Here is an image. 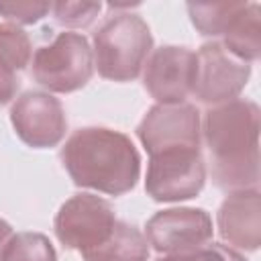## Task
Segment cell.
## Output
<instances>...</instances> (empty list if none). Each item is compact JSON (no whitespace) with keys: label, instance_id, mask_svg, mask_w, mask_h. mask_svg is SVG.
I'll list each match as a JSON object with an SVG mask.
<instances>
[{"label":"cell","instance_id":"1","mask_svg":"<svg viewBox=\"0 0 261 261\" xmlns=\"http://www.w3.org/2000/svg\"><path fill=\"white\" fill-rule=\"evenodd\" d=\"M261 110L253 100L237 98L212 106L202 120L210 173L220 190H249L259 184Z\"/></svg>","mask_w":261,"mask_h":261},{"label":"cell","instance_id":"2","mask_svg":"<svg viewBox=\"0 0 261 261\" xmlns=\"http://www.w3.org/2000/svg\"><path fill=\"white\" fill-rule=\"evenodd\" d=\"M61 163L77 188L108 196L130 192L141 175V155L135 143L108 126L77 128L61 147Z\"/></svg>","mask_w":261,"mask_h":261},{"label":"cell","instance_id":"3","mask_svg":"<svg viewBox=\"0 0 261 261\" xmlns=\"http://www.w3.org/2000/svg\"><path fill=\"white\" fill-rule=\"evenodd\" d=\"M153 51L149 24L135 12H118L94 35V67L112 82H133Z\"/></svg>","mask_w":261,"mask_h":261},{"label":"cell","instance_id":"4","mask_svg":"<svg viewBox=\"0 0 261 261\" xmlns=\"http://www.w3.org/2000/svg\"><path fill=\"white\" fill-rule=\"evenodd\" d=\"M94 73V55L88 39L80 33H59L49 45L33 55V77L55 94L82 90Z\"/></svg>","mask_w":261,"mask_h":261},{"label":"cell","instance_id":"5","mask_svg":"<svg viewBox=\"0 0 261 261\" xmlns=\"http://www.w3.org/2000/svg\"><path fill=\"white\" fill-rule=\"evenodd\" d=\"M251 77V63L232 55L220 41L204 43L196 53L192 94L206 106H220L239 98Z\"/></svg>","mask_w":261,"mask_h":261},{"label":"cell","instance_id":"6","mask_svg":"<svg viewBox=\"0 0 261 261\" xmlns=\"http://www.w3.org/2000/svg\"><path fill=\"white\" fill-rule=\"evenodd\" d=\"M206 184V163L200 149H171L149 155L145 192L155 202L196 198Z\"/></svg>","mask_w":261,"mask_h":261},{"label":"cell","instance_id":"7","mask_svg":"<svg viewBox=\"0 0 261 261\" xmlns=\"http://www.w3.org/2000/svg\"><path fill=\"white\" fill-rule=\"evenodd\" d=\"M116 220L118 218L108 200L82 192L73 194L59 206L53 228L63 247L84 253L106 241Z\"/></svg>","mask_w":261,"mask_h":261},{"label":"cell","instance_id":"8","mask_svg":"<svg viewBox=\"0 0 261 261\" xmlns=\"http://www.w3.org/2000/svg\"><path fill=\"white\" fill-rule=\"evenodd\" d=\"M137 137L149 155L171 149H200L202 120L194 104H155L137 126Z\"/></svg>","mask_w":261,"mask_h":261},{"label":"cell","instance_id":"9","mask_svg":"<svg viewBox=\"0 0 261 261\" xmlns=\"http://www.w3.org/2000/svg\"><path fill=\"white\" fill-rule=\"evenodd\" d=\"M212 218L202 208H165L145 224L147 243L161 255L192 253L212 241Z\"/></svg>","mask_w":261,"mask_h":261},{"label":"cell","instance_id":"10","mask_svg":"<svg viewBox=\"0 0 261 261\" xmlns=\"http://www.w3.org/2000/svg\"><path fill=\"white\" fill-rule=\"evenodd\" d=\"M10 122L16 137L33 149H49L63 141L67 116L61 102L49 92L29 90L10 108Z\"/></svg>","mask_w":261,"mask_h":261},{"label":"cell","instance_id":"11","mask_svg":"<svg viewBox=\"0 0 261 261\" xmlns=\"http://www.w3.org/2000/svg\"><path fill=\"white\" fill-rule=\"evenodd\" d=\"M143 69V86L157 104H179L192 94L196 53L188 47L163 45L151 51Z\"/></svg>","mask_w":261,"mask_h":261},{"label":"cell","instance_id":"12","mask_svg":"<svg viewBox=\"0 0 261 261\" xmlns=\"http://www.w3.org/2000/svg\"><path fill=\"white\" fill-rule=\"evenodd\" d=\"M218 234L226 247L257 251L261 245V194L257 188L230 192L216 214Z\"/></svg>","mask_w":261,"mask_h":261},{"label":"cell","instance_id":"13","mask_svg":"<svg viewBox=\"0 0 261 261\" xmlns=\"http://www.w3.org/2000/svg\"><path fill=\"white\" fill-rule=\"evenodd\" d=\"M84 261H147L149 243L145 234L124 220H116L112 232L98 247L82 253Z\"/></svg>","mask_w":261,"mask_h":261},{"label":"cell","instance_id":"14","mask_svg":"<svg viewBox=\"0 0 261 261\" xmlns=\"http://www.w3.org/2000/svg\"><path fill=\"white\" fill-rule=\"evenodd\" d=\"M220 43L239 59L247 63L257 61L261 55V6L257 2H245Z\"/></svg>","mask_w":261,"mask_h":261},{"label":"cell","instance_id":"15","mask_svg":"<svg viewBox=\"0 0 261 261\" xmlns=\"http://www.w3.org/2000/svg\"><path fill=\"white\" fill-rule=\"evenodd\" d=\"M245 2H190L188 14L196 31L204 37H222L230 20L241 12Z\"/></svg>","mask_w":261,"mask_h":261},{"label":"cell","instance_id":"16","mask_svg":"<svg viewBox=\"0 0 261 261\" xmlns=\"http://www.w3.org/2000/svg\"><path fill=\"white\" fill-rule=\"evenodd\" d=\"M2 261H57V253L45 234L27 230L12 234Z\"/></svg>","mask_w":261,"mask_h":261},{"label":"cell","instance_id":"17","mask_svg":"<svg viewBox=\"0 0 261 261\" xmlns=\"http://www.w3.org/2000/svg\"><path fill=\"white\" fill-rule=\"evenodd\" d=\"M33 57V45L20 27L12 22H0V63L12 71H20Z\"/></svg>","mask_w":261,"mask_h":261},{"label":"cell","instance_id":"18","mask_svg":"<svg viewBox=\"0 0 261 261\" xmlns=\"http://www.w3.org/2000/svg\"><path fill=\"white\" fill-rule=\"evenodd\" d=\"M100 2H53L51 12L57 24L69 29H86L100 14Z\"/></svg>","mask_w":261,"mask_h":261},{"label":"cell","instance_id":"19","mask_svg":"<svg viewBox=\"0 0 261 261\" xmlns=\"http://www.w3.org/2000/svg\"><path fill=\"white\" fill-rule=\"evenodd\" d=\"M51 12L49 2H0V14L12 24H35Z\"/></svg>","mask_w":261,"mask_h":261},{"label":"cell","instance_id":"20","mask_svg":"<svg viewBox=\"0 0 261 261\" xmlns=\"http://www.w3.org/2000/svg\"><path fill=\"white\" fill-rule=\"evenodd\" d=\"M200 253L204 261H247L237 249H230L218 243H208L206 247L200 249Z\"/></svg>","mask_w":261,"mask_h":261},{"label":"cell","instance_id":"21","mask_svg":"<svg viewBox=\"0 0 261 261\" xmlns=\"http://www.w3.org/2000/svg\"><path fill=\"white\" fill-rule=\"evenodd\" d=\"M18 90V77L16 71H12L10 67H6L4 63H0V106L8 104Z\"/></svg>","mask_w":261,"mask_h":261},{"label":"cell","instance_id":"22","mask_svg":"<svg viewBox=\"0 0 261 261\" xmlns=\"http://www.w3.org/2000/svg\"><path fill=\"white\" fill-rule=\"evenodd\" d=\"M12 234H14L12 226L4 218H0V261H2V255H4V251H6V247H8L10 239H12Z\"/></svg>","mask_w":261,"mask_h":261},{"label":"cell","instance_id":"23","mask_svg":"<svg viewBox=\"0 0 261 261\" xmlns=\"http://www.w3.org/2000/svg\"><path fill=\"white\" fill-rule=\"evenodd\" d=\"M155 261H204L202 259V253L200 249L198 251H192V253H177V255H163Z\"/></svg>","mask_w":261,"mask_h":261}]
</instances>
